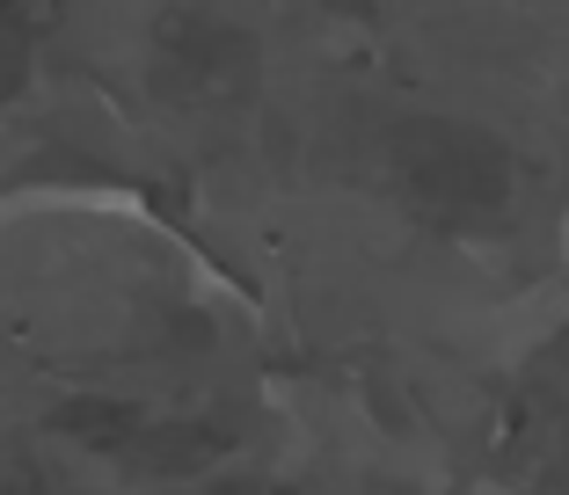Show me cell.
Returning <instances> with one entry per match:
<instances>
[{
  "label": "cell",
  "instance_id": "obj_1",
  "mask_svg": "<svg viewBox=\"0 0 569 495\" xmlns=\"http://www.w3.org/2000/svg\"><path fill=\"white\" fill-rule=\"evenodd\" d=\"M395 175L423 204H446V212H489L511 190V161L497 139L468 132V124H438V117L395 124Z\"/></svg>",
  "mask_w": 569,
  "mask_h": 495
},
{
  "label": "cell",
  "instance_id": "obj_2",
  "mask_svg": "<svg viewBox=\"0 0 569 495\" xmlns=\"http://www.w3.org/2000/svg\"><path fill=\"white\" fill-rule=\"evenodd\" d=\"M161 44L176 51L190 73H219V67H234V59H249V37L227 30L219 16H168L161 22Z\"/></svg>",
  "mask_w": 569,
  "mask_h": 495
},
{
  "label": "cell",
  "instance_id": "obj_3",
  "mask_svg": "<svg viewBox=\"0 0 569 495\" xmlns=\"http://www.w3.org/2000/svg\"><path fill=\"white\" fill-rule=\"evenodd\" d=\"M51 430L59 437H81V445H96V452H118V445H132L139 437V408L132 401H59L51 408Z\"/></svg>",
  "mask_w": 569,
  "mask_h": 495
},
{
  "label": "cell",
  "instance_id": "obj_4",
  "mask_svg": "<svg viewBox=\"0 0 569 495\" xmlns=\"http://www.w3.org/2000/svg\"><path fill=\"white\" fill-rule=\"evenodd\" d=\"M212 452H219V437L204 423H168V430H147L132 445V466L139 474H198Z\"/></svg>",
  "mask_w": 569,
  "mask_h": 495
},
{
  "label": "cell",
  "instance_id": "obj_5",
  "mask_svg": "<svg viewBox=\"0 0 569 495\" xmlns=\"http://www.w3.org/2000/svg\"><path fill=\"white\" fill-rule=\"evenodd\" d=\"M168 343H183V350H204V343H212V321H204V314H176V329H168Z\"/></svg>",
  "mask_w": 569,
  "mask_h": 495
},
{
  "label": "cell",
  "instance_id": "obj_6",
  "mask_svg": "<svg viewBox=\"0 0 569 495\" xmlns=\"http://www.w3.org/2000/svg\"><path fill=\"white\" fill-rule=\"evenodd\" d=\"M212 495H263L256 481H227V488H212Z\"/></svg>",
  "mask_w": 569,
  "mask_h": 495
}]
</instances>
